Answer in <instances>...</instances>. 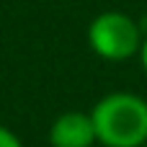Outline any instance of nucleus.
I'll list each match as a JSON object with an SVG mask.
<instances>
[{"label":"nucleus","mask_w":147,"mask_h":147,"mask_svg":"<svg viewBox=\"0 0 147 147\" xmlns=\"http://www.w3.org/2000/svg\"><path fill=\"white\" fill-rule=\"evenodd\" d=\"M96 140L106 147H145L147 101L134 93H111L101 98L90 114Z\"/></svg>","instance_id":"obj_1"},{"label":"nucleus","mask_w":147,"mask_h":147,"mask_svg":"<svg viewBox=\"0 0 147 147\" xmlns=\"http://www.w3.org/2000/svg\"><path fill=\"white\" fill-rule=\"evenodd\" d=\"M88 41L98 57L119 62V59H127L134 52H140L142 34H140V26L127 13L109 10V13H101L93 18V23L88 28Z\"/></svg>","instance_id":"obj_2"},{"label":"nucleus","mask_w":147,"mask_h":147,"mask_svg":"<svg viewBox=\"0 0 147 147\" xmlns=\"http://www.w3.org/2000/svg\"><path fill=\"white\" fill-rule=\"evenodd\" d=\"M49 142L52 147H90L93 142H98L90 114L67 111L57 116L49 129Z\"/></svg>","instance_id":"obj_3"},{"label":"nucleus","mask_w":147,"mask_h":147,"mask_svg":"<svg viewBox=\"0 0 147 147\" xmlns=\"http://www.w3.org/2000/svg\"><path fill=\"white\" fill-rule=\"evenodd\" d=\"M0 147H23V145H21V140H18L10 129L0 127Z\"/></svg>","instance_id":"obj_4"},{"label":"nucleus","mask_w":147,"mask_h":147,"mask_svg":"<svg viewBox=\"0 0 147 147\" xmlns=\"http://www.w3.org/2000/svg\"><path fill=\"white\" fill-rule=\"evenodd\" d=\"M140 54H142V65H145V70H147V39L142 41V47H140Z\"/></svg>","instance_id":"obj_5"},{"label":"nucleus","mask_w":147,"mask_h":147,"mask_svg":"<svg viewBox=\"0 0 147 147\" xmlns=\"http://www.w3.org/2000/svg\"><path fill=\"white\" fill-rule=\"evenodd\" d=\"M145 147H147V142H145Z\"/></svg>","instance_id":"obj_6"}]
</instances>
